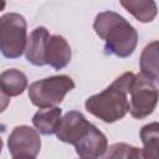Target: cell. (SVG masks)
<instances>
[{
    "label": "cell",
    "mask_w": 159,
    "mask_h": 159,
    "mask_svg": "<svg viewBox=\"0 0 159 159\" xmlns=\"http://www.w3.org/2000/svg\"><path fill=\"white\" fill-rule=\"evenodd\" d=\"M159 42L157 40L148 43L140 55V75L149 78L153 82H157L159 78Z\"/></svg>",
    "instance_id": "cell-12"
},
{
    "label": "cell",
    "mask_w": 159,
    "mask_h": 159,
    "mask_svg": "<svg viewBox=\"0 0 159 159\" xmlns=\"http://www.w3.org/2000/svg\"><path fill=\"white\" fill-rule=\"evenodd\" d=\"M127 159H147L143 148H137V147H130V150L128 153V158Z\"/></svg>",
    "instance_id": "cell-17"
},
{
    "label": "cell",
    "mask_w": 159,
    "mask_h": 159,
    "mask_svg": "<svg viewBox=\"0 0 159 159\" xmlns=\"http://www.w3.org/2000/svg\"><path fill=\"white\" fill-rule=\"evenodd\" d=\"M140 139L144 145L143 152L147 159H159V124L157 122L145 124L140 129Z\"/></svg>",
    "instance_id": "cell-15"
},
{
    "label": "cell",
    "mask_w": 159,
    "mask_h": 159,
    "mask_svg": "<svg viewBox=\"0 0 159 159\" xmlns=\"http://www.w3.org/2000/svg\"><path fill=\"white\" fill-rule=\"evenodd\" d=\"M12 159H35V158H31V157H14Z\"/></svg>",
    "instance_id": "cell-19"
},
{
    "label": "cell",
    "mask_w": 159,
    "mask_h": 159,
    "mask_svg": "<svg viewBox=\"0 0 159 159\" xmlns=\"http://www.w3.org/2000/svg\"><path fill=\"white\" fill-rule=\"evenodd\" d=\"M129 102V113L133 118L143 119L153 113L158 102V88L155 82L138 73L132 83Z\"/></svg>",
    "instance_id": "cell-5"
},
{
    "label": "cell",
    "mask_w": 159,
    "mask_h": 159,
    "mask_svg": "<svg viewBox=\"0 0 159 159\" xmlns=\"http://www.w3.org/2000/svg\"><path fill=\"white\" fill-rule=\"evenodd\" d=\"M7 148L12 157L35 158L41 149V138L36 129L30 125H17L7 139Z\"/></svg>",
    "instance_id": "cell-6"
},
{
    "label": "cell",
    "mask_w": 159,
    "mask_h": 159,
    "mask_svg": "<svg viewBox=\"0 0 159 159\" xmlns=\"http://www.w3.org/2000/svg\"><path fill=\"white\" fill-rule=\"evenodd\" d=\"M5 5H6V2H5V1H0V11L5 7Z\"/></svg>",
    "instance_id": "cell-20"
},
{
    "label": "cell",
    "mask_w": 159,
    "mask_h": 159,
    "mask_svg": "<svg viewBox=\"0 0 159 159\" xmlns=\"http://www.w3.org/2000/svg\"><path fill=\"white\" fill-rule=\"evenodd\" d=\"M93 29L104 40L107 53L125 58L134 52L138 43V32L122 15L114 11L99 12L94 19Z\"/></svg>",
    "instance_id": "cell-2"
},
{
    "label": "cell",
    "mask_w": 159,
    "mask_h": 159,
    "mask_svg": "<svg viewBox=\"0 0 159 159\" xmlns=\"http://www.w3.org/2000/svg\"><path fill=\"white\" fill-rule=\"evenodd\" d=\"M1 149H2V139L0 137V153H1Z\"/></svg>",
    "instance_id": "cell-21"
},
{
    "label": "cell",
    "mask_w": 159,
    "mask_h": 159,
    "mask_svg": "<svg viewBox=\"0 0 159 159\" xmlns=\"http://www.w3.org/2000/svg\"><path fill=\"white\" fill-rule=\"evenodd\" d=\"M130 147L127 143H114L107 148L102 159H127Z\"/></svg>",
    "instance_id": "cell-16"
},
{
    "label": "cell",
    "mask_w": 159,
    "mask_h": 159,
    "mask_svg": "<svg viewBox=\"0 0 159 159\" xmlns=\"http://www.w3.org/2000/svg\"><path fill=\"white\" fill-rule=\"evenodd\" d=\"M27 87L26 75L16 68H10L0 73V88L9 96H20Z\"/></svg>",
    "instance_id": "cell-13"
},
{
    "label": "cell",
    "mask_w": 159,
    "mask_h": 159,
    "mask_svg": "<svg viewBox=\"0 0 159 159\" xmlns=\"http://www.w3.org/2000/svg\"><path fill=\"white\" fill-rule=\"evenodd\" d=\"M10 104V97L0 88V113H2Z\"/></svg>",
    "instance_id": "cell-18"
},
{
    "label": "cell",
    "mask_w": 159,
    "mask_h": 159,
    "mask_svg": "<svg viewBox=\"0 0 159 159\" xmlns=\"http://www.w3.org/2000/svg\"><path fill=\"white\" fill-rule=\"evenodd\" d=\"M120 5L140 22H150L157 16L158 9L153 0H122Z\"/></svg>",
    "instance_id": "cell-14"
},
{
    "label": "cell",
    "mask_w": 159,
    "mask_h": 159,
    "mask_svg": "<svg viewBox=\"0 0 159 159\" xmlns=\"http://www.w3.org/2000/svg\"><path fill=\"white\" fill-rule=\"evenodd\" d=\"M71 47L67 40L60 35H50L45 48V65L55 70H62L71 61Z\"/></svg>",
    "instance_id": "cell-9"
},
{
    "label": "cell",
    "mask_w": 159,
    "mask_h": 159,
    "mask_svg": "<svg viewBox=\"0 0 159 159\" xmlns=\"http://www.w3.org/2000/svg\"><path fill=\"white\" fill-rule=\"evenodd\" d=\"M107 148V137L93 124H91L84 135L75 144L76 153L81 159H99Z\"/></svg>",
    "instance_id": "cell-8"
},
{
    "label": "cell",
    "mask_w": 159,
    "mask_h": 159,
    "mask_svg": "<svg viewBox=\"0 0 159 159\" xmlns=\"http://www.w3.org/2000/svg\"><path fill=\"white\" fill-rule=\"evenodd\" d=\"M91 124L92 123H89L81 112L71 111L61 118V123L56 130V135L61 142L75 145L84 135Z\"/></svg>",
    "instance_id": "cell-7"
},
{
    "label": "cell",
    "mask_w": 159,
    "mask_h": 159,
    "mask_svg": "<svg viewBox=\"0 0 159 159\" xmlns=\"http://www.w3.org/2000/svg\"><path fill=\"white\" fill-rule=\"evenodd\" d=\"M50 34L46 27L39 26L27 37L25 52L26 60L35 66H45V48Z\"/></svg>",
    "instance_id": "cell-10"
},
{
    "label": "cell",
    "mask_w": 159,
    "mask_h": 159,
    "mask_svg": "<svg viewBox=\"0 0 159 159\" xmlns=\"http://www.w3.org/2000/svg\"><path fill=\"white\" fill-rule=\"evenodd\" d=\"M62 109L58 107H51V108H42L37 111L32 117V123L40 133L45 135L55 134L60 123Z\"/></svg>",
    "instance_id": "cell-11"
},
{
    "label": "cell",
    "mask_w": 159,
    "mask_h": 159,
    "mask_svg": "<svg viewBox=\"0 0 159 159\" xmlns=\"http://www.w3.org/2000/svg\"><path fill=\"white\" fill-rule=\"evenodd\" d=\"M73 88L75 82L70 76L57 75L31 83L27 91L32 104L42 109L60 104L65 96Z\"/></svg>",
    "instance_id": "cell-3"
},
{
    "label": "cell",
    "mask_w": 159,
    "mask_h": 159,
    "mask_svg": "<svg viewBox=\"0 0 159 159\" xmlns=\"http://www.w3.org/2000/svg\"><path fill=\"white\" fill-rule=\"evenodd\" d=\"M133 72H124L101 93L88 97L84 102L87 112L106 123L122 119L129 111L128 94L134 81Z\"/></svg>",
    "instance_id": "cell-1"
},
{
    "label": "cell",
    "mask_w": 159,
    "mask_h": 159,
    "mask_svg": "<svg viewBox=\"0 0 159 159\" xmlns=\"http://www.w3.org/2000/svg\"><path fill=\"white\" fill-rule=\"evenodd\" d=\"M27 42V24L22 15L7 12L0 16V51L6 58L20 57Z\"/></svg>",
    "instance_id": "cell-4"
}]
</instances>
